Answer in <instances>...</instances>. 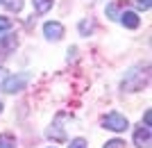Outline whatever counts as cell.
<instances>
[{
  "instance_id": "obj_1",
  "label": "cell",
  "mask_w": 152,
  "mask_h": 148,
  "mask_svg": "<svg viewBox=\"0 0 152 148\" xmlns=\"http://www.w3.org/2000/svg\"><path fill=\"white\" fill-rule=\"evenodd\" d=\"M145 82H148V68L136 66V68H132V71L125 75V80H123V89H125V91H139Z\"/></svg>"
},
{
  "instance_id": "obj_2",
  "label": "cell",
  "mask_w": 152,
  "mask_h": 148,
  "mask_svg": "<svg viewBox=\"0 0 152 148\" xmlns=\"http://www.w3.org/2000/svg\"><path fill=\"white\" fill-rule=\"evenodd\" d=\"M102 125L107 130H114V132H125L127 130V119L123 114H118V112H111V114H107L104 119H102Z\"/></svg>"
},
{
  "instance_id": "obj_3",
  "label": "cell",
  "mask_w": 152,
  "mask_h": 148,
  "mask_svg": "<svg viewBox=\"0 0 152 148\" xmlns=\"http://www.w3.org/2000/svg\"><path fill=\"white\" fill-rule=\"evenodd\" d=\"M27 82V75H9L2 82V91H7V94H16V91H20L23 87H25Z\"/></svg>"
},
{
  "instance_id": "obj_4",
  "label": "cell",
  "mask_w": 152,
  "mask_h": 148,
  "mask_svg": "<svg viewBox=\"0 0 152 148\" xmlns=\"http://www.w3.org/2000/svg\"><path fill=\"white\" fill-rule=\"evenodd\" d=\"M134 144L136 148H150L152 146V139H150V125H143L134 132Z\"/></svg>"
},
{
  "instance_id": "obj_5",
  "label": "cell",
  "mask_w": 152,
  "mask_h": 148,
  "mask_svg": "<svg viewBox=\"0 0 152 148\" xmlns=\"http://www.w3.org/2000/svg\"><path fill=\"white\" fill-rule=\"evenodd\" d=\"M43 34L48 39H55V41H57V39L64 37V25L57 23V21H50V23H45V25H43Z\"/></svg>"
},
{
  "instance_id": "obj_6",
  "label": "cell",
  "mask_w": 152,
  "mask_h": 148,
  "mask_svg": "<svg viewBox=\"0 0 152 148\" xmlns=\"http://www.w3.org/2000/svg\"><path fill=\"white\" fill-rule=\"evenodd\" d=\"M118 18H121V21H123V25H125V27H129V30H136V27H139V23H141V21H139V16H136L134 12H123L121 16H118Z\"/></svg>"
},
{
  "instance_id": "obj_7",
  "label": "cell",
  "mask_w": 152,
  "mask_h": 148,
  "mask_svg": "<svg viewBox=\"0 0 152 148\" xmlns=\"http://www.w3.org/2000/svg\"><path fill=\"white\" fill-rule=\"evenodd\" d=\"M50 7H52V0H34V9H37L39 14L50 12Z\"/></svg>"
},
{
  "instance_id": "obj_8",
  "label": "cell",
  "mask_w": 152,
  "mask_h": 148,
  "mask_svg": "<svg viewBox=\"0 0 152 148\" xmlns=\"http://www.w3.org/2000/svg\"><path fill=\"white\" fill-rule=\"evenodd\" d=\"M0 5H5L9 12H20L23 9V0H2Z\"/></svg>"
},
{
  "instance_id": "obj_9",
  "label": "cell",
  "mask_w": 152,
  "mask_h": 148,
  "mask_svg": "<svg viewBox=\"0 0 152 148\" xmlns=\"http://www.w3.org/2000/svg\"><path fill=\"white\" fill-rule=\"evenodd\" d=\"M0 148H16V139L12 135H0Z\"/></svg>"
},
{
  "instance_id": "obj_10",
  "label": "cell",
  "mask_w": 152,
  "mask_h": 148,
  "mask_svg": "<svg viewBox=\"0 0 152 148\" xmlns=\"http://www.w3.org/2000/svg\"><path fill=\"white\" fill-rule=\"evenodd\" d=\"M91 32H93V23H91V21H82V23H80V34H82V37H89Z\"/></svg>"
},
{
  "instance_id": "obj_11",
  "label": "cell",
  "mask_w": 152,
  "mask_h": 148,
  "mask_svg": "<svg viewBox=\"0 0 152 148\" xmlns=\"http://www.w3.org/2000/svg\"><path fill=\"white\" fill-rule=\"evenodd\" d=\"M118 12H121L118 2H111V5H107V16H109V18H118Z\"/></svg>"
},
{
  "instance_id": "obj_12",
  "label": "cell",
  "mask_w": 152,
  "mask_h": 148,
  "mask_svg": "<svg viewBox=\"0 0 152 148\" xmlns=\"http://www.w3.org/2000/svg\"><path fill=\"white\" fill-rule=\"evenodd\" d=\"M129 2H132L134 7H136V9H143V12H148V9H150V0H129Z\"/></svg>"
},
{
  "instance_id": "obj_13",
  "label": "cell",
  "mask_w": 152,
  "mask_h": 148,
  "mask_svg": "<svg viewBox=\"0 0 152 148\" xmlns=\"http://www.w3.org/2000/svg\"><path fill=\"white\" fill-rule=\"evenodd\" d=\"M12 18H7V16H0V32H7V30H12Z\"/></svg>"
},
{
  "instance_id": "obj_14",
  "label": "cell",
  "mask_w": 152,
  "mask_h": 148,
  "mask_svg": "<svg viewBox=\"0 0 152 148\" xmlns=\"http://www.w3.org/2000/svg\"><path fill=\"white\" fill-rule=\"evenodd\" d=\"M68 148H89V146H86V141H84V139H73Z\"/></svg>"
},
{
  "instance_id": "obj_15",
  "label": "cell",
  "mask_w": 152,
  "mask_h": 148,
  "mask_svg": "<svg viewBox=\"0 0 152 148\" xmlns=\"http://www.w3.org/2000/svg\"><path fill=\"white\" fill-rule=\"evenodd\" d=\"M104 148H125V141H121V139H114V141H109Z\"/></svg>"
},
{
  "instance_id": "obj_16",
  "label": "cell",
  "mask_w": 152,
  "mask_h": 148,
  "mask_svg": "<svg viewBox=\"0 0 152 148\" xmlns=\"http://www.w3.org/2000/svg\"><path fill=\"white\" fill-rule=\"evenodd\" d=\"M143 121H145V125H150V121H152V112H150V110L145 112V116H143Z\"/></svg>"
},
{
  "instance_id": "obj_17",
  "label": "cell",
  "mask_w": 152,
  "mask_h": 148,
  "mask_svg": "<svg viewBox=\"0 0 152 148\" xmlns=\"http://www.w3.org/2000/svg\"><path fill=\"white\" fill-rule=\"evenodd\" d=\"M0 112H2V103H0Z\"/></svg>"
},
{
  "instance_id": "obj_18",
  "label": "cell",
  "mask_w": 152,
  "mask_h": 148,
  "mask_svg": "<svg viewBox=\"0 0 152 148\" xmlns=\"http://www.w3.org/2000/svg\"><path fill=\"white\" fill-rule=\"evenodd\" d=\"M0 2H2V0H0Z\"/></svg>"
}]
</instances>
